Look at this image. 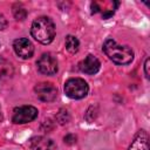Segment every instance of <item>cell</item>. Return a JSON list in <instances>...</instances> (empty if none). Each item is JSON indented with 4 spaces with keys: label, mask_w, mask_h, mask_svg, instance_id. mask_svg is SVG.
Wrapping results in <instances>:
<instances>
[{
    "label": "cell",
    "mask_w": 150,
    "mask_h": 150,
    "mask_svg": "<svg viewBox=\"0 0 150 150\" xmlns=\"http://www.w3.org/2000/svg\"><path fill=\"white\" fill-rule=\"evenodd\" d=\"M13 15H14L15 20L23 21L27 18V11L21 4H15L13 6Z\"/></svg>",
    "instance_id": "cell-13"
},
{
    "label": "cell",
    "mask_w": 150,
    "mask_h": 150,
    "mask_svg": "<svg viewBox=\"0 0 150 150\" xmlns=\"http://www.w3.org/2000/svg\"><path fill=\"white\" fill-rule=\"evenodd\" d=\"M29 146L33 150H54V142L46 136H35L29 141Z\"/></svg>",
    "instance_id": "cell-10"
},
{
    "label": "cell",
    "mask_w": 150,
    "mask_h": 150,
    "mask_svg": "<svg viewBox=\"0 0 150 150\" xmlns=\"http://www.w3.org/2000/svg\"><path fill=\"white\" fill-rule=\"evenodd\" d=\"M34 91L39 100L43 102H53L57 96V88L50 82H40L34 87Z\"/></svg>",
    "instance_id": "cell-6"
},
{
    "label": "cell",
    "mask_w": 150,
    "mask_h": 150,
    "mask_svg": "<svg viewBox=\"0 0 150 150\" xmlns=\"http://www.w3.org/2000/svg\"><path fill=\"white\" fill-rule=\"evenodd\" d=\"M4 120V116H2V112H1V108H0V122H2Z\"/></svg>",
    "instance_id": "cell-18"
},
{
    "label": "cell",
    "mask_w": 150,
    "mask_h": 150,
    "mask_svg": "<svg viewBox=\"0 0 150 150\" xmlns=\"http://www.w3.org/2000/svg\"><path fill=\"white\" fill-rule=\"evenodd\" d=\"M64 46H66V49H67L69 53L75 54V53L79 50L80 41H79L77 38L74 36V35H67V36H66V40H64Z\"/></svg>",
    "instance_id": "cell-12"
},
{
    "label": "cell",
    "mask_w": 150,
    "mask_h": 150,
    "mask_svg": "<svg viewBox=\"0 0 150 150\" xmlns=\"http://www.w3.org/2000/svg\"><path fill=\"white\" fill-rule=\"evenodd\" d=\"M63 141H64V143H66V144H69V145L75 144V143H76V136H75V135H73V134H68V135H66V136H64Z\"/></svg>",
    "instance_id": "cell-15"
},
{
    "label": "cell",
    "mask_w": 150,
    "mask_h": 150,
    "mask_svg": "<svg viewBox=\"0 0 150 150\" xmlns=\"http://www.w3.org/2000/svg\"><path fill=\"white\" fill-rule=\"evenodd\" d=\"M14 75V68L9 61L0 57V81H6L12 79Z\"/></svg>",
    "instance_id": "cell-11"
},
{
    "label": "cell",
    "mask_w": 150,
    "mask_h": 150,
    "mask_svg": "<svg viewBox=\"0 0 150 150\" xmlns=\"http://www.w3.org/2000/svg\"><path fill=\"white\" fill-rule=\"evenodd\" d=\"M36 66L39 71L45 75H54L59 70L57 60L50 53H43L40 56V59L36 61Z\"/></svg>",
    "instance_id": "cell-5"
},
{
    "label": "cell",
    "mask_w": 150,
    "mask_h": 150,
    "mask_svg": "<svg viewBox=\"0 0 150 150\" xmlns=\"http://www.w3.org/2000/svg\"><path fill=\"white\" fill-rule=\"evenodd\" d=\"M149 63H150V60L149 59H146L145 60V63H144V74H145V77L146 79H149Z\"/></svg>",
    "instance_id": "cell-17"
},
{
    "label": "cell",
    "mask_w": 150,
    "mask_h": 150,
    "mask_svg": "<svg viewBox=\"0 0 150 150\" xmlns=\"http://www.w3.org/2000/svg\"><path fill=\"white\" fill-rule=\"evenodd\" d=\"M101 67V62L98 61V59L93 55V54H88L80 63H79V68L82 73L88 74V75H94L100 70Z\"/></svg>",
    "instance_id": "cell-8"
},
{
    "label": "cell",
    "mask_w": 150,
    "mask_h": 150,
    "mask_svg": "<svg viewBox=\"0 0 150 150\" xmlns=\"http://www.w3.org/2000/svg\"><path fill=\"white\" fill-rule=\"evenodd\" d=\"M89 91L88 83L81 77H71L64 83V94L73 100H80L87 96Z\"/></svg>",
    "instance_id": "cell-3"
},
{
    "label": "cell",
    "mask_w": 150,
    "mask_h": 150,
    "mask_svg": "<svg viewBox=\"0 0 150 150\" xmlns=\"http://www.w3.org/2000/svg\"><path fill=\"white\" fill-rule=\"evenodd\" d=\"M56 120H57V122H60L61 124L68 123V121H69V115H68L67 110L61 109V110L57 112V115H56Z\"/></svg>",
    "instance_id": "cell-14"
},
{
    "label": "cell",
    "mask_w": 150,
    "mask_h": 150,
    "mask_svg": "<svg viewBox=\"0 0 150 150\" xmlns=\"http://www.w3.org/2000/svg\"><path fill=\"white\" fill-rule=\"evenodd\" d=\"M38 117V109L33 105H21L15 108L12 116V122L14 124H26L34 121Z\"/></svg>",
    "instance_id": "cell-4"
},
{
    "label": "cell",
    "mask_w": 150,
    "mask_h": 150,
    "mask_svg": "<svg viewBox=\"0 0 150 150\" xmlns=\"http://www.w3.org/2000/svg\"><path fill=\"white\" fill-rule=\"evenodd\" d=\"M13 48H14L15 54L19 57L23 59V60L30 59L33 56V54H34V46L26 38H19V39L14 40Z\"/></svg>",
    "instance_id": "cell-7"
},
{
    "label": "cell",
    "mask_w": 150,
    "mask_h": 150,
    "mask_svg": "<svg viewBox=\"0 0 150 150\" xmlns=\"http://www.w3.org/2000/svg\"><path fill=\"white\" fill-rule=\"evenodd\" d=\"M30 34L38 42L48 45L55 38V25L50 18L40 16L33 21Z\"/></svg>",
    "instance_id": "cell-2"
},
{
    "label": "cell",
    "mask_w": 150,
    "mask_h": 150,
    "mask_svg": "<svg viewBox=\"0 0 150 150\" xmlns=\"http://www.w3.org/2000/svg\"><path fill=\"white\" fill-rule=\"evenodd\" d=\"M105 55L117 64H128L134 59V52L129 46L120 45L114 39H107L103 43Z\"/></svg>",
    "instance_id": "cell-1"
},
{
    "label": "cell",
    "mask_w": 150,
    "mask_h": 150,
    "mask_svg": "<svg viewBox=\"0 0 150 150\" xmlns=\"http://www.w3.org/2000/svg\"><path fill=\"white\" fill-rule=\"evenodd\" d=\"M7 27V20L2 14H0V30H4Z\"/></svg>",
    "instance_id": "cell-16"
},
{
    "label": "cell",
    "mask_w": 150,
    "mask_h": 150,
    "mask_svg": "<svg viewBox=\"0 0 150 150\" xmlns=\"http://www.w3.org/2000/svg\"><path fill=\"white\" fill-rule=\"evenodd\" d=\"M128 150H149V135L145 130H139Z\"/></svg>",
    "instance_id": "cell-9"
}]
</instances>
